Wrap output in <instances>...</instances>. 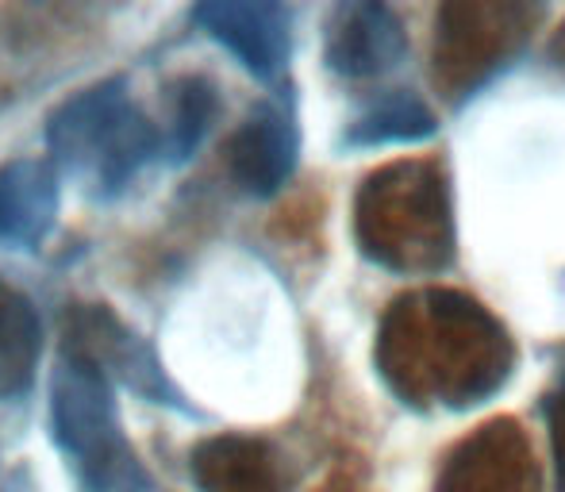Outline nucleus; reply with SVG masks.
<instances>
[{
    "label": "nucleus",
    "mask_w": 565,
    "mask_h": 492,
    "mask_svg": "<svg viewBox=\"0 0 565 492\" xmlns=\"http://www.w3.org/2000/svg\"><path fill=\"white\" fill-rule=\"evenodd\" d=\"M539 8L512 0H454L435 15V85L447 97H469L527 39Z\"/></svg>",
    "instance_id": "5"
},
{
    "label": "nucleus",
    "mask_w": 565,
    "mask_h": 492,
    "mask_svg": "<svg viewBox=\"0 0 565 492\" xmlns=\"http://www.w3.org/2000/svg\"><path fill=\"white\" fill-rule=\"evenodd\" d=\"M43 354V323L15 285L0 277V400H15L31 388Z\"/></svg>",
    "instance_id": "13"
},
{
    "label": "nucleus",
    "mask_w": 565,
    "mask_h": 492,
    "mask_svg": "<svg viewBox=\"0 0 565 492\" xmlns=\"http://www.w3.org/2000/svg\"><path fill=\"white\" fill-rule=\"evenodd\" d=\"M435 492H539V466L515 419H492L454 447Z\"/></svg>",
    "instance_id": "7"
},
{
    "label": "nucleus",
    "mask_w": 565,
    "mask_h": 492,
    "mask_svg": "<svg viewBox=\"0 0 565 492\" xmlns=\"http://www.w3.org/2000/svg\"><path fill=\"white\" fill-rule=\"evenodd\" d=\"M546 427H551L554 473H558V492H565V377L546 396Z\"/></svg>",
    "instance_id": "16"
},
{
    "label": "nucleus",
    "mask_w": 565,
    "mask_h": 492,
    "mask_svg": "<svg viewBox=\"0 0 565 492\" xmlns=\"http://www.w3.org/2000/svg\"><path fill=\"white\" fill-rule=\"evenodd\" d=\"M362 254L396 274H435L454 258L447 178L435 162H393L370 173L354 204Z\"/></svg>",
    "instance_id": "2"
},
{
    "label": "nucleus",
    "mask_w": 565,
    "mask_h": 492,
    "mask_svg": "<svg viewBox=\"0 0 565 492\" xmlns=\"http://www.w3.org/2000/svg\"><path fill=\"white\" fill-rule=\"evenodd\" d=\"M62 173L51 158H12L0 165V246L35 250L58 220Z\"/></svg>",
    "instance_id": "11"
},
{
    "label": "nucleus",
    "mask_w": 565,
    "mask_h": 492,
    "mask_svg": "<svg viewBox=\"0 0 565 492\" xmlns=\"http://www.w3.org/2000/svg\"><path fill=\"white\" fill-rule=\"evenodd\" d=\"M220 116V93L209 77H181L170 97V127L162 131V150L170 162H185L196 154L204 135Z\"/></svg>",
    "instance_id": "14"
},
{
    "label": "nucleus",
    "mask_w": 565,
    "mask_h": 492,
    "mask_svg": "<svg viewBox=\"0 0 565 492\" xmlns=\"http://www.w3.org/2000/svg\"><path fill=\"white\" fill-rule=\"evenodd\" d=\"M58 351L89 362L108 385L131 388L142 400L166 404V408H185L178 385L166 377L154 346L127 328L124 320L105 304H70L62 320V346Z\"/></svg>",
    "instance_id": "6"
},
{
    "label": "nucleus",
    "mask_w": 565,
    "mask_h": 492,
    "mask_svg": "<svg viewBox=\"0 0 565 492\" xmlns=\"http://www.w3.org/2000/svg\"><path fill=\"white\" fill-rule=\"evenodd\" d=\"M435 135V116L412 93H393L370 105L347 131L350 147H388V142H419Z\"/></svg>",
    "instance_id": "15"
},
{
    "label": "nucleus",
    "mask_w": 565,
    "mask_h": 492,
    "mask_svg": "<svg viewBox=\"0 0 565 492\" xmlns=\"http://www.w3.org/2000/svg\"><path fill=\"white\" fill-rule=\"evenodd\" d=\"M201 492H285L289 473L274 442L254 435H212L189 454Z\"/></svg>",
    "instance_id": "12"
},
{
    "label": "nucleus",
    "mask_w": 565,
    "mask_h": 492,
    "mask_svg": "<svg viewBox=\"0 0 565 492\" xmlns=\"http://www.w3.org/2000/svg\"><path fill=\"white\" fill-rule=\"evenodd\" d=\"M51 439L85 492H154V473L131 447L113 385L89 362L58 351L51 377Z\"/></svg>",
    "instance_id": "4"
},
{
    "label": "nucleus",
    "mask_w": 565,
    "mask_h": 492,
    "mask_svg": "<svg viewBox=\"0 0 565 492\" xmlns=\"http://www.w3.org/2000/svg\"><path fill=\"white\" fill-rule=\"evenodd\" d=\"M515 351L477 300L416 289L393 300L377 331V370L412 408H469L504 388Z\"/></svg>",
    "instance_id": "1"
},
{
    "label": "nucleus",
    "mask_w": 565,
    "mask_h": 492,
    "mask_svg": "<svg viewBox=\"0 0 565 492\" xmlns=\"http://www.w3.org/2000/svg\"><path fill=\"white\" fill-rule=\"evenodd\" d=\"M46 147L58 173L77 178L93 196H116L162 150V135L135 105L124 77H108L54 108Z\"/></svg>",
    "instance_id": "3"
},
{
    "label": "nucleus",
    "mask_w": 565,
    "mask_h": 492,
    "mask_svg": "<svg viewBox=\"0 0 565 492\" xmlns=\"http://www.w3.org/2000/svg\"><path fill=\"white\" fill-rule=\"evenodd\" d=\"M8 492H12V489H8Z\"/></svg>",
    "instance_id": "18"
},
{
    "label": "nucleus",
    "mask_w": 565,
    "mask_h": 492,
    "mask_svg": "<svg viewBox=\"0 0 565 492\" xmlns=\"http://www.w3.org/2000/svg\"><path fill=\"white\" fill-rule=\"evenodd\" d=\"M193 20L262 82L277 77L289 62V8L274 0H204L193 8Z\"/></svg>",
    "instance_id": "8"
},
{
    "label": "nucleus",
    "mask_w": 565,
    "mask_h": 492,
    "mask_svg": "<svg viewBox=\"0 0 565 492\" xmlns=\"http://www.w3.org/2000/svg\"><path fill=\"white\" fill-rule=\"evenodd\" d=\"M408 39L404 23L396 20L393 8L358 0V4H339L328 20V66L339 77H381L401 66Z\"/></svg>",
    "instance_id": "9"
},
{
    "label": "nucleus",
    "mask_w": 565,
    "mask_h": 492,
    "mask_svg": "<svg viewBox=\"0 0 565 492\" xmlns=\"http://www.w3.org/2000/svg\"><path fill=\"white\" fill-rule=\"evenodd\" d=\"M558 58H565V28H562V35H558Z\"/></svg>",
    "instance_id": "17"
},
{
    "label": "nucleus",
    "mask_w": 565,
    "mask_h": 492,
    "mask_svg": "<svg viewBox=\"0 0 565 492\" xmlns=\"http://www.w3.org/2000/svg\"><path fill=\"white\" fill-rule=\"evenodd\" d=\"M300 135L285 108L258 105L227 142V170L250 196H274L297 170Z\"/></svg>",
    "instance_id": "10"
}]
</instances>
